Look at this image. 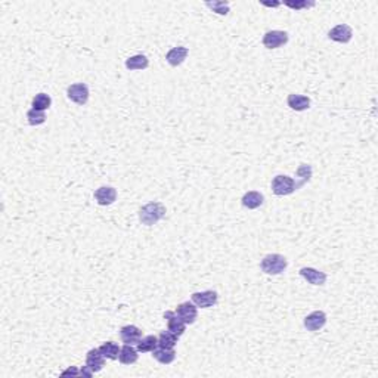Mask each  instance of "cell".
Wrapping results in <instances>:
<instances>
[{
	"label": "cell",
	"instance_id": "1",
	"mask_svg": "<svg viewBox=\"0 0 378 378\" xmlns=\"http://www.w3.org/2000/svg\"><path fill=\"white\" fill-rule=\"evenodd\" d=\"M164 216H166V207L161 203H149L139 210V220L147 226L158 223Z\"/></svg>",
	"mask_w": 378,
	"mask_h": 378
},
{
	"label": "cell",
	"instance_id": "2",
	"mask_svg": "<svg viewBox=\"0 0 378 378\" xmlns=\"http://www.w3.org/2000/svg\"><path fill=\"white\" fill-rule=\"evenodd\" d=\"M287 266H288L287 258L281 254H268V256L263 257V260L260 263L262 270L268 275H280L287 269Z\"/></svg>",
	"mask_w": 378,
	"mask_h": 378
},
{
	"label": "cell",
	"instance_id": "3",
	"mask_svg": "<svg viewBox=\"0 0 378 378\" xmlns=\"http://www.w3.org/2000/svg\"><path fill=\"white\" fill-rule=\"evenodd\" d=\"M295 189H299L297 182L287 174H278L272 181V191L275 195H290Z\"/></svg>",
	"mask_w": 378,
	"mask_h": 378
},
{
	"label": "cell",
	"instance_id": "4",
	"mask_svg": "<svg viewBox=\"0 0 378 378\" xmlns=\"http://www.w3.org/2000/svg\"><path fill=\"white\" fill-rule=\"evenodd\" d=\"M287 42H288V34L285 31H281V30L268 31L263 37V45L268 49H278L281 46H284Z\"/></svg>",
	"mask_w": 378,
	"mask_h": 378
},
{
	"label": "cell",
	"instance_id": "5",
	"mask_svg": "<svg viewBox=\"0 0 378 378\" xmlns=\"http://www.w3.org/2000/svg\"><path fill=\"white\" fill-rule=\"evenodd\" d=\"M67 95L77 105H85L89 101V87L85 83H75L67 89Z\"/></svg>",
	"mask_w": 378,
	"mask_h": 378
},
{
	"label": "cell",
	"instance_id": "6",
	"mask_svg": "<svg viewBox=\"0 0 378 378\" xmlns=\"http://www.w3.org/2000/svg\"><path fill=\"white\" fill-rule=\"evenodd\" d=\"M176 315L182 319L186 325H192L198 317V309L194 303H189V302H185L177 306V309L174 310Z\"/></svg>",
	"mask_w": 378,
	"mask_h": 378
},
{
	"label": "cell",
	"instance_id": "7",
	"mask_svg": "<svg viewBox=\"0 0 378 378\" xmlns=\"http://www.w3.org/2000/svg\"><path fill=\"white\" fill-rule=\"evenodd\" d=\"M191 299L196 307L208 309V307H213L217 303V293L207 290V291H201V293H194L191 295Z\"/></svg>",
	"mask_w": 378,
	"mask_h": 378
},
{
	"label": "cell",
	"instance_id": "8",
	"mask_svg": "<svg viewBox=\"0 0 378 378\" xmlns=\"http://www.w3.org/2000/svg\"><path fill=\"white\" fill-rule=\"evenodd\" d=\"M328 37L332 42H337V43H349L353 37V31L347 24H339L332 30H329Z\"/></svg>",
	"mask_w": 378,
	"mask_h": 378
},
{
	"label": "cell",
	"instance_id": "9",
	"mask_svg": "<svg viewBox=\"0 0 378 378\" xmlns=\"http://www.w3.org/2000/svg\"><path fill=\"white\" fill-rule=\"evenodd\" d=\"M325 324H327V315L322 310L312 312L305 317V327L307 331H319L325 327Z\"/></svg>",
	"mask_w": 378,
	"mask_h": 378
},
{
	"label": "cell",
	"instance_id": "10",
	"mask_svg": "<svg viewBox=\"0 0 378 378\" xmlns=\"http://www.w3.org/2000/svg\"><path fill=\"white\" fill-rule=\"evenodd\" d=\"M164 319L167 321V329L169 331H171L173 334H176L177 337L183 335V332L186 329V324L176 315V312H171V310L166 312L164 313Z\"/></svg>",
	"mask_w": 378,
	"mask_h": 378
},
{
	"label": "cell",
	"instance_id": "11",
	"mask_svg": "<svg viewBox=\"0 0 378 378\" xmlns=\"http://www.w3.org/2000/svg\"><path fill=\"white\" fill-rule=\"evenodd\" d=\"M95 200L99 206H111L117 200V191L112 186H101L95 191Z\"/></svg>",
	"mask_w": 378,
	"mask_h": 378
},
{
	"label": "cell",
	"instance_id": "12",
	"mask_svg": "<svg viewBox=\"0 0 378 378\" xmlns=\"http://www.w3.org/2000/svg\"><path fill=\"white\" fill-rule=\"evenodd\" d=\"M120 337L124 344H137L142 339V331L136 325H126L120 329Z\"/></svg>",
	"mask_w": 378,
	"mask_h": 378
},
{
	"label": "cell",
	"instance_id": "13",
	"mask_svg": "<svg viewBox=\"0 0 378 378\" xmlns=\"http://www.w3.org/2000/svg\"><path fill=\"white\" fill-rule=\"evenodd\" d=\"M105 364V357L101 353L99 349H92L86 354V365L89 366L93 372H99Z\"/></svg>",
	"mask_w": 378,
	"mask_h": 378
},
{
	"label": "cell",
	"instance_id": "14",
	"mask_svg": "<svg viewBox=\"0 0 378 378\" xmlns=\"http://www.w3.org/2000/svg\"><path fill=\"white\" fill-rule=\"evenodd\" d=\"M300 275L312 285H324L327 282V275L313 268L300 269Z\"/></svg>",
	"mask_w": 378,
	"mask_h": 378
},
{
	"label": "cell",
	"instance_id": "15",
	"mask_svg": "<svg viewBox=\"0 0 378 378\" xmlns=\"http://www.w3.org/2000/svg\"><path fill=\"white\" fill-rule=\"evenodd\" d=\"M188 49L186 48H183V46H177V48H173L167 52V55H166V59L167 62L170 64L171 67H177V65H181L185 59H186V56H188Z\"/></svg>",
	"mask_w": 378,
	"mask_h": 378
},
{
	"label": "cell",
	"instance_id": "16",
	"mask_svg": "<svg viewBox=\"0 0 378 378\" xmlns=\"http://www.w3.org/2000/svg\"><path fill=\"white\" fill-rule=\"evenodd\" d=\"M139 352L137 349H134L132 344H124L122 349H120V354H118V359L120 362L124 365H132L134 362H137V357H139Z\"/></svg>",
	"mask_w": 378,
	"mask_h": 378
},
{
	"label": "cell",
	"instance_id": "17",
	"mask_svg": "<svg viewBox=\"0 0 378 378\" xmlns=\"http://www.w3.org/2000/svg\"><path fill=\"white\" fill-rule=\"evenodd\" d=\"M287 104L294 111H306L309 110V107H310V99L307 96H303V95L293 93V95H288Z\"/></svg>",
	"mask_w": 378,
	"mask_h": 378
},
{
	"label": "cell",
	"instance_id": "18",
	"mask_svg": "<svg viewBox=\"0 0 378 378\" xmlns=\"http://www.w3.org/2000/svg\"><path fill=\"white\" fill-rule=\"evenodd\" d=\"M157 347H158V337H155V335L142 337V339L139 340V343L136 344V349H137V352H141V353L154 352Z\"/></svg>",
	"mask_w": 378,
	"mask_h": 378
},
{
	"label": "cell",
	"instance_id": "19",
	"mask_svg": "<svg viewBox=\"0 0 378 378\" xmlns=\"http://www.w3.org/2000/svg\"><path fill=\"white\" fill-rule=\"evenodd\" d=\"M265 198L260 192L257 191H250L247 192L244 196H243V206L250 210H254V208H258L262 204H263Z\"/></svg>",
	"mask_w": 378,
	"mask_h": 378
},
{
	"label": "cell",
	"instance_id": "20",
	"mask_svg": "<svg viewBox=\"0 0 378 378\" xmlns=\"http://www.w3.org/2000/svg\"><path fill=\"white\" fill-rule=\"evenodd\" d=\"M152 356L155 361H158L160 364L163 365H169L171 364L174 359H176V352L173 349H163V347H158L152 352Z\"/></svg>",
	"mask_w": 378,
	"mask_h": 378
},
{
	"label": "cell",
	"instance_id": "21",
	"mask_svg": "<svg viewBox=\"0 0 378 378\" xmlns=\"http://www.w3.org/2000/svg\"><path fill=\"white\" fill-rule=\"evenodd\" d=\"M120 349H122V347H118V344L114 342L104 343V344L99 347V350H101V353L104 354V357H107V359H110V361H115V359H118Z\"/></svg>",
	"mask_w": 378,
	"mask_h": 378
},
{
	"label": "cell",
	"instance_id": "22",
	"mask_svg": "<svg viewBox=\"0 0 378 378\" xmlns=\"http://www.w3.org/2000/svg\"><path fill=\"white\" fill-rule=\"evenodd\" d=\"M179 337L176 334H173L171 331H163L158 335V347L163 349H174V346L177 344Z\"/></svg>",
	"mask_w": 378,
	"mask_h": 378
},
{
	"label": "cell",
	"instance_id": "23",
	"mask_svg": "<svg viewBox=\"0 0 378 378\" xmlns=\"http://www.w3.org/2000/svg\"><path fill=\"white\" fill-rule=\"evenodd\" d=\"M149 65V61L145 55H134V56H130L127 61H126V67L127 70L133 71V70H145Z\"/></svg>",
	"mask_w": 378,
	"mask_h": 378
},
{
	"label": "cell",
	"instance_id": "24",
	"mask_svg": "<svg viewBox=\"0 0 378 378\" xmlns=\"http://www.w3.org/2000/svg\"><path fill=\"white\" fill-rule=\"evenodd\" d=\"M31 105H33V110L43 111L45 112L52 105V99L46 93H37L36 96L33 98V104Z\"/></svg>",
	"mask_w": 378,
	"mask_h": 378
},
{
	"label": "cell",
	"instance_id": "25",
	"mask_svg": "<svg viewBox=\"0 0 378 378\" xmlns=\"http://www.w3.org/2000/svg\"><path fill=\"white\" fill-rule=\"evenodd\" d=\"M27 118H28V123L31 126H40V124L46 122V115H45L43 111L30 110L27 112Z\"/></svg>",
	"mask_w": 378,
	"mask_h": 378
},
{
	"label": "cell",
	"instance_id": "26",
	"mask_svg": "<svg viewBox=\"0 0 378 378\" xmlns=\"http://www.w3.org/2000/svg\"><path fill=\"white\" fill-rule=\"evenodd\" d=\"M208 8L213 9V12L219 13V15H226L229 12V3L228 2H208L207 3Z\"/></svg>",
	"mask_w": 378,
	"mask_h": 378
},
{
	"label": "cell",
	"instance_id": "27",
	"mask_svg": "<svg viewBox=\"0 0 378 378\" xmlns=\"http://www.w3.org/2000/svg\"><path fill=\"white\" fill-rule=\"evenodd\" d=\"M284 5L285 6H288V8H291V9H303V8H310V6H315V3L313 2H284Z\"/></svg>",
	"mask_w": 378,
	"mask_h": 378
},
{
	"label": "cell",
	"instance_id": "28",
	"mask_svg": "<svg viewBox=\"0 0 378 378\" xmlns=\"http://www.w3.org/2000/svg\"><path fill=\"white\" fill-rule=\"evenodd\" d=\"M62 375H64V377H65V375H80V371H78L77 368L71 366V368H68L67 371H64Z\"/></svg>",
	"mask_w": 378,
	"mask_h": 378
},
{
	"label": "cell",
	"instance_id": "29",
	"mask_svg": "<svg viewBox=\"0 0 378 378\" xmlns=\"http://www.w3.org/2000/svg\"><path fill=\"white\" fill-rule=\"evenodd\" d=\"M93 374H95V372H93V371H92V369H90V368H89L87 365L83 366V368H82V371H80V375H83V377H92Z\"/></svg>",
	"mask_w": 378,
	"mask_h": 378
},
{
	"label": "cell",
	"instance_id": "30",
	"mask_svg": "<svg viewBox=\"0 0 378 378\" xmlns=\"http://www.w3.org/2000/svg\"><path fill=\"white\" fill-rule=\"evenodd\" d=\"M262 5H265V6H278L280 3H278V2H275V3H266V2H262Z\"/></svg>",
	"mask_w": 378,
	"mask_h": 378
}]
</instances>
